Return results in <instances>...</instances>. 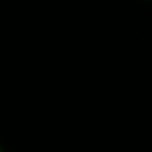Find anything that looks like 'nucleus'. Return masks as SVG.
<instances>
[{"mask_svg": "<svg viewBox=\"0 0 152 152\" xmlns=\"http://www.w3.org/2000/svg\"><path fill=\"white\" fill-rule=\"evenodd\" d=\"M0 152H4V150H2V148H0Z\"/></svg>", "mask_w": 152, "mask_h": 152, "instance_id": "obj_1", "label": "nucleus"}]
</instances>
